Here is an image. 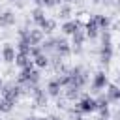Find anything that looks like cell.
Instances as JSON below:
<instances>
[{
  "mask_svg": "<svg viewBox=\"0 0 120 120\" xmlns=\"http://www.w3.org/2000/svg\"><path fill=\"white\" fill-rule=\"evenodd\" d=\"M112 58V45H111V34L105 30L101 34V49H99V60L103 64H109Z\"/></svg>",
  "mask_w": 120,
  "mask_h": 120,
  "instance_id": "6da1fadb",
  "label": "cell"
},
{
  "mask_svg": "<svg viewBox=\"0 0 120 120\" xmlns=\"http://www.w3.org/2000/svg\"><path fill=\"white\" fill-rule=\"evenodd\" d=\"M75 111L81 112V114H90V112L98 111V101H96L94 98H90V96H84V98H81V99L77 101Z\"/></svg>",
  "mask_w": 120,
  "mask_h": 120,
  "instance_id": "7a4b0ae2",
  "label": "cell"
},
{
  "mask_svg": "<svg viewBox=\"0 0 120 120\" xmlns=\"http://www.w3.org/2000/svg\"><path fill=\"white\" fill-rule=\"evenodd\" d=\"M21 92H22V90H21V86H19V84L9 82V84H4V88H2V98L15 105V101H17V99H19V96H21Z\"/></svg>",
  "mask_w": 120,
  "mask_h": 120,
  "instance_id": "3957f363",
  "label": "cell"
},
{
  "mask_svg": "<svg viewBox=\"0 0 120 120\" xmlns=\"http://www.w3.org/2000/svg\"><path fill=\"white\" fill-rule=\"evenodd\" d=\"M84 30H86V38L88 39H96L99 36V26H98V21H96V15L90 17L84 24Z\"/></svg>",
  "mask_w": 120,
  "mask_h": 120,
  "instance_id": "277c9868",
  "label": "cell"
},
{
  "mask_svg": "<svg viewBox=\"0 0 120 120\" xmlns=\"http://www.w3.org/2000/svg\"><path fill=\"white\" fill-rule=\"evenodd\" d=\"M105 86H109L107 75H105V71H98V73L94 75V79H92V90L99 92V90H103Z\"/></svg>",
  "mask_w": 120,
  "mask_h": 120,
  "instance_id": "5b68a950",
  "label": "cell"
},
{
  "mask_svg": "<svg viewBox=\"0 0 120 120\" xmlns=\"http://www.w3.org/2000/svg\"><path fill=\"white\" fill-rule=\"evenodd\" d=\"M32 98H34V101H36L38 107H45L47 105V99H49V94L45 90H41L39 86H34L32 88Z\"/></svg>",
  "mask_w": 120,
  "mask_h": 120,
  "instance_id": "8992f818",
  "label": "cell"
},
{
  "mask_svg": "<svg viewBox=\"0 0 120 120\" xmlns=\"http://www.w3.org/2000/svg\"><path fill=\"white\" fill-rule=\"evenodd\" d=\"M15 58H17L15 47L11 43H4V47H2V60L6 64H11V62H15Z\"/></svg>",
  "mask_w": 120,
  "mask_h": 120,
  "instance_id": "52a82bcc",
  "label": "cell"
},
{
  "mask_svg": "<svg viewBox=\"0 0 120 120\" xmlns=\"http://www.w3.org/2000/svg\"><path fill=\"white\" fill-rule=\"evenodd\" d=\"M81 26H82V22L77 21V19H75V21H64V24H62V32L68 34V36H73Z\"/></svg>",
  "mask_w": 120,
  "mask_h": 120,
  "instance_id": "ba28073f",
  "label": "cell"
},
{
  "mask_svg": "<svg viewBox=\"0 0 120 120\" xmlns=\"http://www.w3.org/2000/svg\"><path fill=\"white\" fill-rule=\"evenodd\" d=\"M15 24V13L11 9L0 13V28H8V26H13Z\"/></svg>",
  "mask_w": 120,
  "mask_h": 120,
  "instance_id": "9c48e42d",
  "label": "cell"
},
{
  "mask_svg": "<svg viewBox=\"0 0 120 120\" xmlns=\"http://www.w3.org/2000/svg\"><path fill=\"white\" fill-rule=\"evenodd\" d=\"M84 39H86V32H82L81 28L71 36V41H73V47H75V52H81V47H82V43H84Z\"/></svg>",
  "mask_w": 120,
  "mask_h": 120,
  "instance_id": "30bf717a",
  "label": "cell"
},
{
  "mask_svg": "<svg viewBox=\"0 0 120 120\" xmlns=\"http://www.w3.org/2000/svg\"><path fill=\"white\" fill-rule=\"evenodd\" d=\"M60 90H62V84L58 82V79H51L47 82V94L51 98H58L60 96Z\"/></svg>",
  "mask_w": 120,
  "mask_h": 120,
  "instance_id": "8fae6325",
  "label": "cell"
},
{
  "mask_svg": "<svg viewBox=\"0 0 120 120\" xmlns=\"http://www.w3.org/2000/svg\"><path fill=\"white\" fill-rule=\"evenodd\" d=\"M56 52H58V56H68V54H71V47H69V43L66 41V39H56Z\"/></svg>",
  "mask_w": 120,
  "mask_h": 120,
  "instance_id": "7c38bea8",
  "label": "cell"
},
{
  "mask_svg": "<svg viewBox=\"0 0 120 120\" xmlns=\"http://www.w3.org/2000/svg\"><path fill=\"white\" fill-rule=\"evenodd\" d=\"M105 96L109 101H120V86L116 84H109L107 90H105Z\"/></svg>",
  "mask_w": 120,
  "mask_h": 120,
  "instance_id": "4fadbf2b",
  "label": "cell"
},
{
  "mask_svg": "<svg viewBox=\"0 0 120 120\" xmlns=\"http://www.w3.org/2000/svg\"><path fill=\"white\" fill-rule=\"evenodd\" d=\"M43 32L39 30V28H36V30H30V34H28V39H30V45L34 47V45H41L43 43Z\"/></svg>",
  "mask_w": 120,
  "mask_h": 120,
  "instance_id": "5bb4252c",
  "label": "cell"
},
{
  "mask_svg": "<svg viewBox=\"0 0 120 120\" xmlns=\"http://www.w3.org/2000/svg\"><path fill=\"white\" fill-rule=\"evenodd\" d=\"M15 64H17V66L22 69V68H28V66H32V64H34V60H32V56H30V54H22V52H17Z\"/></svg>",
  "mask_w": 120,
  "mask_h": 120,
  "instance_id": "9a60e30c",
  "label": "cell"
},
{
  "mask_svg": "<svg viewBox=\"0 0 120 120\" xmlns=\"http://www.w3.org/2000/svg\"><path fill=\"white\" fill-rule=\"evenodd\" d=\"M45 19H47V17H45V8L38 6V8H34V9H32V21H34L38 26H39Z\"/></svg>",
  "mask_w": 120,
  "mask_h": 120,
  "instance_id": "2e32d148",
  "label": "cell"
},
{
  "mask_svg": "<svg viewBox=\"0 0 120 120\" xmlns=\"http://www.w3.org/2000/svg\"><path fill=\"white\" fill-rule=\"evenodd\" d=\"M39 30H41L43 34H52V32L56 30V21H52V19H45V21L39 24Z\"/></svg>",
  "mask_w": 120,
  "mask_h": 120,
  "instance_id": "e0dca14e",
  "label": "cell"
},
{
  "mask_svg": "<svg viewBox=\"0 0 120 120\" xmlns=\"http://www.w3.org/2000/svg\"><path fill=\"white\" fill-rule=\"evenodd\" d=\"M71 13H73V6H71V4H60V11H58L60 19L68 21V19L71 17Z\"/></svg>",
  "mask_w": 120,
  "mask_h": 120,
  "instance_id": "ac0fdd59",
  "label": "cell"
},
{
  "mask_svg": "<svg viewBox=\"0 0 120 120\" xmlns=\"http://www.w3.org/2000/svg\"><path fill=\"white\" fill-rule=\"evenodd\" d=\"M79 92H81V86L69 84V86L66 88V98H68V99H75V98H79Z\"/></svg>",
  "mask_w": 120,
  "mask_h": 120,
  "instance_id": "d6986e66",
  "label": "cell"
},
{
  "mask_svg": "<svg viewBox=\"0 0 120 120\" xmlns=\"http://www.w3.org/2000/svg\"><path fill=\"white\" fill-rule=\"evenodd\" d=\"M34 66L36 68H47L49 66V56L47 54H39L38 58H34Z\"/></svg>",
  "mask_w": 120,
  "mask_h": 120,
  "instance_id": "ffe728a7",
  "label": "cell"
},
{
  "mask_svg": "<svg viewBox=\"0 0 120 120\" xmlns=\"http://www.w3.org/2000/svg\"><path fill=\"white\" fill-rule=\"evenodd\" d=\"M96 21H98V26L99 28H109V24H111V19L107 17V15H96Z\"/></svg>",
  "mask_w": 120,
  "mask_h": 120,
  "instance_id": "44dd1931",
  "label": "cell"
},
{
  "mask_svg": "<svg viewBox=\"0 0 120 120\" xmlns=\"http://www.w3.org/2000/svg\"><path fill=\"white\" fill-rule=\"evenodd\" d=\"M54 47H56V38H49V39H45L41 43V49H45V51H51Z\"/></svg>",
  "mask_w": 120,
  "mask_h": 120,
  "instance_id": "7402d4cb",
  "label": "cell"
},
{
  "mask_svg": "<svg viewBox=\"0 0 120 120\" xmlns=\"http://www.w3.org/2000/svg\"><path fill=\"white\" fill-rule=\"evenodd\" d=\"M96 101H98V111H99V109H107L109 103H111V101L107 99V96H101V98H98Z\"/></svg>",
  "mask_w": 120,
  "mask_h": 120,
  "instance_id": "603a6c76",
  "label": "cell"
},
{
  "mask_svg": "<svg viewBox=\"0 0 120 120\" xmlns=\"http://www.w3.org/2000/svg\"><path fill=\"white\" fill-rule=\"evenodd\" d=\"M39 54H43L41 45H34V47H30V56H32V58H38Z\"/></svg>",
  "mask_w": 120,
  "mask_h": 120,
  "instance_id": "cb8c5ba5",
  "label": "cell"
},
{
  "mask_svg": "<svg viewBox=\"0 0 120 120\" xmlns=\"http://www.w3.org/2000/svg\"><path fill=\"white\" fill-rule=\"evenodd\" d=\"M56 4H60V0H41V8H54Z\"/></svg>",
  "mask_w": 120,
  "mask_h": 120,
  "instance_id": "d4e9b609",
  "label": "cell"
},
{
  "mask_svg": "<svg viewBox=\"0 0 120 120\" xmlns=\"http://www.w3.org/2000/svg\"><path fill=\"white\" fill-rule=\"evenodd\" d=\"M24 120H39V118H38V116H26Z\"/></svg>",
  "mask_w": 120,
  "mask_h": 120,
  "instance_id": "484cf974",
  "label": "cell"
},
{
  "mask_svg": "<svg viewBox=\"0 0 120 120\" xmlns=\"http://www.w3.org/2000/svg\"><path fill=\"white\" fill-rule=\"evenodd\" d=\"M49 120H62V118H60V116H51Z\"/></svg>",
  "mask_w": 120,
  "mask_h": 120,
  "instance_id": "4316f807",
  "label": "cell"
},
{
  "mask_svg": "<svg viewBox=\"0 0 120 120\" xmlns=\"http://www.w3.org/2000/svg\"><path fill=\"white\" fill-rule=\"evenodd\" d=\"M2 88H4V81L0 79V92H2Z\"/></svg>",
  "mask_w": 120,
  "mask_h": 120,
  "instance_id": "83f0119b",
  "label": "cell"
},
{
  "mask_svg": "<svg viewBox=\"0 0 120 120\" xmlns=\"http://www.w3.org/2000/svg\"><path fill=\"white\" fill-rule=\"evenodd\" d=\"M75 120H84V118L82 116H75Z\"/></svg>",
  "mask_w": 120,
  "mask_h": 120,
  "instance_id": "f1b7e54d",
  "label": "cell"
},
{
  "mask_svg": "<svg viewBox=\"0 0 120 120\" xmlns=\"http://www.w3.org/2000/svg\"><path fill=\"white\" fill-rule=\"evenodd\" d=\"M34 2H36V4H38V6H41V0H34Z\"/></svg>",
  "mask_w": 120,
  "mask_h": 120,
  "instance_id": "f546056e",
  "label": "cell"
},
{
  "mask_svg": "<svg viewBox=\"0 0 120 120\" xmlns=\"http://www.w3.org/2000/svg\"><path fill=\"white\" fill-rule=\"evenodd\" d=\"M116 6H118V8H120V0H118V2H116Z\"/></svg>",
  "mask_w": 120,
  "mask_h": 120,
  "instance_id": "4dcf8cb0",
  "label": "cell"
},
{
  "mask_svg": "<svg viewBox=\"0 0 120 120\" xmlns=\"http://www.w3.org/2000/svg\"><path fill=\"white\" fill-rule=\"evenodd\" d=\"M96 120H105V118H101V116H99V118H96Z\"/></svg>",
  "mask_w": 120,
  "mask_h": 120,
  "instance_id": "1f68e13d",
  "label": "cell"
},
{
  "mask_svg": "<svg viewBox=\"0 0 120 120\" xmlns=\"http://www.w3.org/2000/svg\"><path fill=\"white\" fill-rule=\"evenodd\" d=\"M118 49H120V45H118Z\"/></svg>",
  "mask_w": 120,
  "mask_h": 120,
  "instance_id": "d6a6232c",
  "label": "cell"
}]
</instances>
